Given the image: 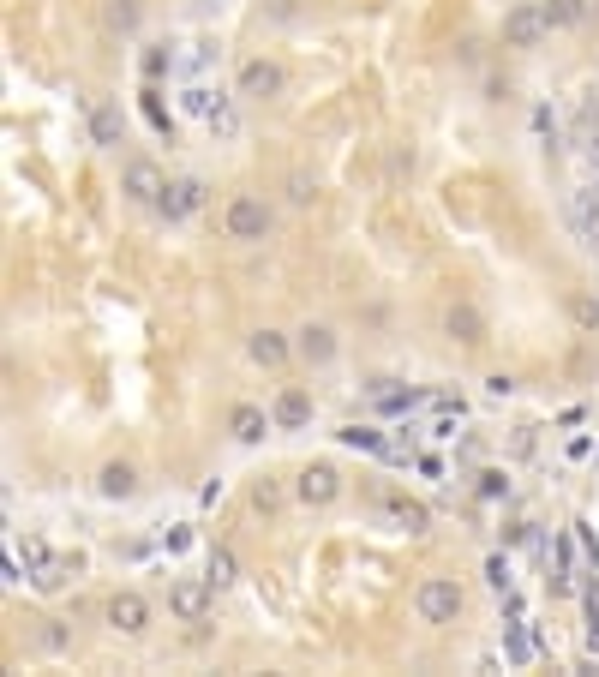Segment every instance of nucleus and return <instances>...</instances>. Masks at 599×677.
<instances>
[{"label": "nucleus", "mask_w": 599, "mask_h": 677, "mask_svg": "<svg viewBox=\"0 0 599 677\" xmlns=\"http://www.w3.org/2000/svg\"><path fill=\"white\" fill-rule=\"evenodd\" d=\"M462 606H468V594H462L450 576H426V582L414 588V612H420V624H432V630L456 624V618H462Z\"/></svg>", "instance_id": "f257e3e1"}, {"label": "nucleus", "mask_w": 599, "mask_h": 677, "mask_svg": "<svg viewBox=\"0 0 599 677\" xmlns=\"http://www.w3.org/2000/svg\"><path fill=\"white\" fill-rule=\"evenodd\" d=\"M282 90H288L282 60H264V54L240 60V72H234V96H240V102H270V96H282Z\"/></svg>", "instance_id": "f03ea898"}, {"label": "nucleus", "mask_w": 599, "mask_h": 677, "mask_svg": "<svg viewBox=\"0 0 599 677\" xmlns=\"http://www.w3.org/2000/svg\"><path fill=\"white\" fill-rule=\"evenodd\" d=\"M222 234H228V240H240V246L264 240V234H270V204H264V198H252V192L228 198V210H222Z\"/></svg>", "instance_id": "7ed1b4c3"}, {"label": "nucleus", "mask_w": 599, "mask_h": 677, "mask_svg": "<svg viewBox=\"0 0 599 677\" xmlns=\"http://www.w3.org/2000/svg\"><path fill=\"white\" fill-rule=\"evenodd\" d=\"M546 36H552V24H546L540 0H522V6L504 12V48H540Z\"/></svg>", "instance_id": "20e7f679"}, {"label": "nucleus", "mask_w": 599, "mask_h": 677, "mask_svg": "<svg viewBox=\"0 0 599 677\" xmlns=\"http://www.w3.org/2000/svg\"><path fill=\"white\" fill-rule=\"evenodd\" d=\"M204 198H210V186H204L198 174H180V180H168V186H162L156 210H162L168 222H186V216H198V210H204Z\"/></svg>", "instance_id": "39448f33"}, {"label": "nucleus", "mask_w": 599, "mask_h": 677, "mask_svg": "<svg viewBox=\"0 0 599 677\" xmlns=\"http://www.w3.org/2000/svg\"><path fill=\"white\" fill-rule=\"evenodd\" d=\"M294 498L324 510V504H336V498H342V474H336L330 462H306V468H300V480H294Z\"/></svg>", "instance_id": "423d86ee"}, {"label": "nucleus", "mask_w": 599, "mask_h": 677, "mask_svg": "<svg viewBox=\"0 0 599 677\" xmlns=\"http://www.w3.org/2000/svg\"><path fill=\"white\" fill-rule=\"evenodd\" d=\"M102 618H108V630H120V636H144L150 630V600L144 594H114L108 606H102Z\"/></svg>", "instance_id": "0eeeda50"}, {"label": "nucleus", "mask_w": 599, "mask_h": 677, "mask_svg": "<svg viewBox=\"0 0 599 677\" xmlns=\"http://www.w3.org/2000/svg\"><path fill=\"white\" fill-rule=\"evenodd\" d=\"M336 348H342V342H336L330 324H300V330H294V354H300L306 366H330Z\"/></svg>", "instance_id": "6e6552de"}, {"label": "nucleus", "mask_w": 599, "mask_h": 677, "mask_svg": "<svg viewBox=\"0 0 599 677\" xmlns=\"http://www.w3.org/2000/svg\"><path fill=\"white\" fill-rule=\"evenodd\" d=\"M210 582H174L168 588V612L180 618V624H204V612H210Z\"/></svg>", "instance_id": "1a4fd4ad"}, {"label": "nucleus", "mask_w": 599, "mask_h": 677, "mask_svg": "<svg viewBox=\"0 0 599 677\" xmlns=\"http://www.w3.org/2000/svg\"><path fill=\"white\" fill-rule=\"evenodd\" d=\"M162 186H168V180H162V168H156V162H126V174H120V192H126L132 204H156V198H162Z\"/></svg>", "instance_id": "9d476101"}, {"label": "nucleus", "mask_w": 599, "mask_h": 677, "mask_svg": "<svg viewBox=\"0 0 599 677\" xmlns=\"http://www.w3.org/2000/svg\"><path fill=\"white\" fill-rule=\"evenodd\" d=\"M228 432H234L240 444H264V438L276 432V414L252 408V402H234V408H228Z\"/></svg>", "instance_id": "9b49d317"}, {"label": "nucleus", "mask_w": 599, "mask_h": 677, "mask_svg": "<svg viewBox=\"0 0 599 677\" xmlns=\"http://www.w3.org/2000/svg\"><path fill=\"white\" fill-rule=\"evenodd\" d=\"M444 330H450V342H462V348H480V342H486V318H480L468 300H456V306L444 312Z\"/></svg>", "instance_id": "f8f14e48"}, {"label": "nucleus", "mask_w": 599, "mask_h": 677, "mask_svg": "<svg viewBox=\"0 0 599 677\" xmlns=\"http://www.w3.org/2000/svg\"><path fill=\"white\" fill-rule=\"evenodd\" d=\"M180 108H186L192 120H204V126H210V120H222V114H228V96H222V90H210V84H186V90H180Z\"/></svg>", "instance_id": "ddd939ff"}, {"label": "nucleus", "mask_w": 599, "mask_h": 677, "mask_svg": "<svg viewBox=\"0 0 599 677\" xmlns=\"http://www.w3.org/2000/svg\"><path fill=\"white\" fill-rule=\"evenodd\" d=\"M246 354H252L258 366H282V360L294 354V342H288L282 330H252V342H246Z\"/></svg>", "instance_id": "4468645a"}, {"label": "nucleus", "mask_w": 599, "mask_h": 677, "mask_svg": "<svg viewBox=\"0 0 599 677\" xmlns=\"http://www.w3.org/2000/svg\"><path fill=\"white\" fill-rule=\"evenodd\" d=\"M96 492H102V498H108V504H126V498H132V492H138V474H132V468H126V462H108V468H102V474H96Z\"/></svg>", "instance_id": "2eb2a0df"}, {"label": "nucleus", "mask_w": 599, "mask_h": 677, "mask_svg": "<svg viewBox=\"0 0 599 677\" xmlns=\"http://www.w3.org/2000/svg\"><path fill=\"white\" fill-rule=\"evenodd\" d=\"M306 420H312V396H306V390H282V396H276V426H282V432H300Z\"/></svg>", "instance_id": "dca6fc26"}, {"label": "nucleus", "mask_w": 599, "mask_h": 677, "mask_svg": "<svg viewBox=\"0 0 599 677\" xmlns=\"http://www.w3.org/2000/svg\"><path fill=\"white\" fill-rule=\"evenodd\" d=\"M120 132H126V126H120V108H114V102H96V108H90V138L114 150V144H120Z\"/></svg>", "instance_id": "f3484780"}, {"label": "nucleus", "mask_w": 599, "mask_h": 677, "mask_svg": "<svg viewBox=\"0 0 599 677\" xmlns=\"http://www.w3.org/2000/svg\"><path fill=\"white\" fill-rule=\"evenodd\" d=\"M138 18H144V0H108V6H102V24H108L114 36H132Z\"/></svg>", "instance_id": "a211bd4d"}, {"label": "nucleus", "mask_w": 599, "mask_h": 677, "mask_svg": "<svg viewBox=\"0 0 599 677\" xmlns=\"http://www.w3.org/2000/svg\"><path fill=\"white\" fill-rule=\"evenodd\" d=\"M540 6H546V24L552 30H576L588 18V0H540Z\"/></svg>", "instance_id": "6ab92c4d"}, {"label": "nucleus", "mask_w": 599, "mask_h": 677, "mask_svg": "<svg viewBox=\"0 0 599 677\" xmlns=\"http://www.w3.org/2000/svg\"><path fill=\"white\" fill-rule=\"evenodd\" d=\"M336 444H348V450H372V456H384V450H390V444H384L372 426H360V420H354V426H342V432H336Z\"/></svg>", "instance_id": "aec40b11"}, {"label": "nucleus", "mask_w": 599, "mask_h": 677, "mask_svg": "<svg viewBox=\"0 0 599 677\" xmlns=\"http://www.w3.org/2000/svg\"><path fill=\"white\" fill-rule=\"evenodd\" d=\"M384 510H390V522H402L408 534H426V510H420V504H408V498H384Z\"/></svg>", "instance_id": "412c9836"}, {"label": "nucleus", "mask_w": 599, "mask_h": 677, "mask_svg": "<svg viewBox=\"0 0 599 677\" xmlns=\"http://www.w3.org/2000/svg\"><path fill=\"white\" fill-rule=\"evenodd\" d=\"M204 582H210V588H234V552H228V546H216V552H210Z\"/></svg>", "instance_id": "4be33fe9"}, {"label": "nucleus", "mask_w": 599, "mask_h": 677, "mask_svg": "<svg viewBox=\"0 0 599 677\" xmlns=\"http://www.w3.org/2000/svg\"><path fill=\"white\" fill-rule=\"evenodd\" d=\"M144 120H150L156 132H168V138H174V114L162 108V96H156V84H144Z\"/></svg>", "instance_id": "5701e85b"}, {"label": "nucleus", "mask_w": 599, "mask_h": 677, "mask_svg": "<svg viewBox=\"0 0 599 677\" xmlns=\"http://www.w3.org/2000/svg\"><path fill=\"white\" fill-rule=\"evenodd\" d=\"M576 228L588 234V246H599V204L594 198H576Z\"/></svg>", "instance_id": "b1692460"}, {"label": "nucleus", "mask_w": 599, "mask_h": 677, "mask_svg": "<svg viewBox=\"0 0 599 677\" xmlns=\"http://www.w3.org/2000/svg\"><path fill=\"white\" fill-rule=\"evenodd\" d=\"M480 498H510V474L486 468V474H480Z\"/></svg>", "instance_id": "393cba45"}, {"label": "nucleus", "mask_w": 599, "mask_h": 677, "mask_svg": "<svg viewBox=\"0 0 599 677\" xmlns=\"http://www.w3.org/2000/svg\"><path fill=\"white\" fill-rule=\"evenodd\" d=\"M168 66H174V54H168V48H150V54H144V78H150V84H156Z\"/></svg>", "instance_id": "a878e982"}, {"label": "nucleus", "mask_w": 599, "mask_h": 677, "mask_svg": "<svg viewBox=\"0 0 599 677\" xmlns=\"http://www.w3.org/2000/svg\"><path fill=\"white\" fill-rule=\"evenodd\" d=\"M486 582H492L498 594H510V564H504V558H486Z\"/></svg>", "instance_id": "bb28decb"}, {"label": "nucleus", "mask_w": 599, "mask_h": 677, "mask_svg": "<svg viewBox=\"0 0 599 677\" xmlns=\"http://www.w3.org/2000/svg\"><path fill=\"white\" fill-rule=\"evenodd\" d=\"M486 390L504 402V396H516V378H510V372H492V378H486Z\"/></svg>", "instance_id": "cd10ccee"}, {"label": "nucleus", "mask_w": 599, "mask_h": 677, "mask_svg": "<svg viewBox=\"0 0 599 677\" xmlns=\"http://www.w3.org/2000/svg\"><path fill=\"white\" fill-rule=\"evenodd\" d=\"M18 558H24V564H48V552H42V540H24V546H18Z\"/></svg>", "instance_id": "c85d7f7f"}]
</instances>
